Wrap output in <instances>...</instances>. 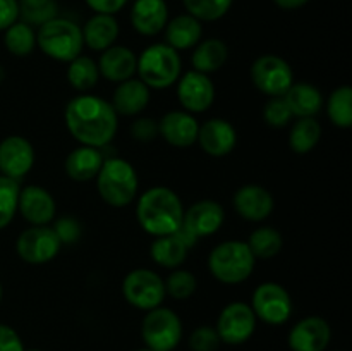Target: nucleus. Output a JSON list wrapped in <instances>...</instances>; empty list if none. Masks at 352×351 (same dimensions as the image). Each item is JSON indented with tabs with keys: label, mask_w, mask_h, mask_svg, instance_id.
Here are the masks:
<instances>
[{
	"label": "nucleus",
	"mask_w": 352,
	"mask_h": 351,
	"mask_svg": "<svg viewBox=\"0 0 352 351\" xmlns=\"http://www.w3.org/2000/svg\"><path fill=\"white\" fill-rule=\"evenodd\" d=\"M189 250L191 248L179 236V233L167 234V236L155 237L150 246V257L160 267L174 270L184 264Z\"/></svg>",
	"instance_id": "cd10ccee"
},
{
	"label": "nucleus",
	"mask_w": 352,
	"mask_h": 351,
	"mask_svg": "<svg viewBox=\"0 0 352 351\" xmlns=\"http://www.w3.org/2000/svg\"><path fill=\"white\" fill-rule=\"evenodd\" d=\"M226 222V210L215 200H199L195 202L188 210H184L179 236L188 243L189 248L203 237H210L219 233Z\"/></svg>",
	"instance_id": "1a4fd4ad"
},
{
	"label": "nucleus",
	"mask_w": 352,
	"mask_h": 351,
	"mask_svg": "<svg viewBox=\"0 0 352 351\" xmlns=\"http://www.w3.org/2000/svg\"><path fill=\"white\" fill-rule=\"evenodd\" d=\"M165 282V292L170 298L179 299H188L195 295L196 288H198V281H196V275L191 270H186V268H174L170 274L167 275V279H164Z\"/></svg>",
	"instance_id": "e433bc0d"
},
{
	"label": "nucleus",
	"mask_w": 352,
	"mask_h": 351,
	"mask_svg": "<svg viewBox=\"0 0 352 351\" xmlns=\"http://www.w3.org/2000/svg\"><path fill=\"white\" fill-rule=\"evenodd\" d=\"M17 212L30 226H50L57 215V203L43 186L28 184L19 191Z\"/></svg>",
	"instance_id": "dca6fc26"
},
{
	"label": "nucleus",
	"mask_w": 352,
	"mask_h": 351,
	"mask_svg": "<svg viewBox=\"0 0 352 351\" xmlns=\"http://www.w3.org/2000/svg\"><path fill=\"white\" fill-rule=\"evenodd\" d=\"M332 339L330 323L323 317L309 315L289 330L287 344L291 351H325Z\"/></svg>",
	"instance_id": "f3484780"
},
{
	"label": "nucleus",
	"mask_w": 352,
	"mask_h": 351,
	"mask_svg": "<svg viewBox=\"0 0 352 351\" xmlns=\"http://www.w3.org/2000/svg\"><path fill=\"white\" fill-rule=\"evenodd\" d=\"M3 74H6V72H3V69L0 67V81H2V79H3Z\"/></svg>",
	"instance_id": "09e8293b"
},
{
	"label": "nucleus",
	"mask_w": 352,
	"mask_h": 351,
	"mask_svg": "<svg viewBox=\"0 0 352 351\" xmlns=\"http://www.w3.org/2000/svg\"><path fill=\"white\" fill-rule=\"evenodd\" d=\"M19 2V19L33 28H40L47 21L58 16L55 0H17Z\"/></svg>",
	"instance_id": "f704fd0d"
},
{
	"label": "nucleus",
	"mask_w": 352,
	"mask_h": 351,
	"mask_svg": "<svg viewBox=\"0 0 352 351\" xmlns=\"http://www.w3.org/2000/svg\"><path fill=\"white\" fill-rule=\"evenodd\" d=\"M138 79L150 89H167L182 74V58L167 43H151L138 55Z\"/></svg>",
	"instance_id": "39448f33"
},
{
	"label": "nucleus",
	"mask_w": 352,
	"mask_h": 351,
	"mask_svg": "<svg viewBox=\"0 0 352 351\" xmlns=\"http://www.w3.org/2000/svg\"><path fill=\"white\" fill-rule=\"evenodd\" d=\"M23 339L19 334L7 323H0V351H24Z\"/></svg>",
	"instance_id": "37998d69"
},
{
	"label": "nucleus",
	"mask_w": 352,
	"mask_h": 351,
	"mask_svg": "<svg viewBox=\"0 0 352 351\" xmlns=\"http://www.w3.org/2000/svg\"><path fill=\"white\" fill-rule=\"evenodd\" d=\"M250 306L253 308L256 320L268 326H282L292 315V298L287 289L274 281L261 282L251 296Z\"/></svg>",
	"instance_id": "9d476101"
},
{
	"label": "nucleus",
	"mask_w": 352,
	"mask_h": 351,
	"mask_svg": "<svg viewBox=\"0 0 352 351\" xmlns=\"http://www.w3.org/2000/svg\"><path fill=\"white\" fill-rule=\"evenodd\" d=\"M256 315L250 303L232 301L226 305L217 319L215 329L222 344L239 346L248 343L256 330Z\"/></svg>",
	"instance_id": "ddd939ff"
},
{
	"label": "nucleus",
	"mask_w": 352,
	"mask_h": 351,
	"mask_svg": "<svg viewBox=\"0 0 352 351\" xmlns=\"http://www.w3.org/2000/svg\"><path fill=\"white\" fill-rule=\"evenodd\" d=\"M67 81L76 92L79 93H88L98 85L100 79V71L96 61H93L88 55H78L76 58H72L71 62H67Z\"/></svg>",
	"instance_id": "7c9ffc66"
},
{
	"label": "nucleus",
	"mask_w": 352,
	"mask_h": 351,
	"mask_svg": "<svg viewBox=\"0 0 352 351\" xmlns=\"http://www.w3.org/2000/svg\"><path fill=\"white\" fill-rule=\"evenodd\" d=\"M16 21H19V2L0 0V31H6Z\"/></svg>",
	"instance_id": "c03bdc74"
},
{
	"label": "nucleus",
	"mask_w": 352,
	"mask_h": 351,
	"mask_svg": "<svg viewBox=\"0 0 352 351\" xmlns=\"http://www.w3.org/2000/svg\"><path fill=\"white\" fill-rule=\"evenodd\" d=\"M234 0H182L188 14L201 23H212L226 16Z\"/></svg>",
	"instance_id": "c9c22d12"
},
{
	"label": "nucleus",
	"mask_w": 352,
	"mask_h": 351,
	"mask_svg": "<svg viewBox=\"0 0 352 351\" xmlns=\"http://www.w3.org/2000/svg\"><path fill=\"white\" fill-rule=\"evenodd\" d=\"M322 138V126L315 117L296 119L289 133V147L294 153L306 155L316 148Z\"/></svg>",
	"instance_id": "c756f323"
},
{
	"label": "nucleus",
	"mask_w": 352,
	"mask_h": 351,
	"mask_svg": "<svg viewBox=\"0 0 352 351\" xmlns=\"http://www.w3.org/2000/svg\"><path fill=\"white\" fill-rule=\"evenodd\" d=\"M0 301H2V284H0Z\"/></svg>",
	"instance_id": "8fccbe9b"
},
{
	"label": "nucleus",
	"mask_w": 352,
	"mask_h": 351,
	"mask_svg": "<svg viewBox=\"0 0 352 351\" xmlns=\"http://www.w3.org/2000/svg\"><path fill=\"white\" fill-rule=\"evenodd\" d=\"M220 344H222V341H220L213 326H199L189 334L191 351H219Z\"/></svg>",
	"instance_id": "ea45409f"
},
{
	"label": "nucleus",
	"mask_w": 352,
	"mask_h": 351,
	"mask_svg": "<svg viewBox=\"0 0 352 351\" xmlns=\"http://www.w3.org/2000/svg\"><path fill=\"white\" fill-rule=\"evenodd\" d=\"M136 219L141 229L153 237L175 234L182 226L184 205L174 189L151 186L138 198Z\"/></svg>",
	"instance_id": "f03ea898"
},
{
	"label": "nucleus",
	"mask_w": 352,
	"mask_h": 351,
	"mask_svg": "<svg viewBox=\"0 0 352 351\" xmlns=\"http://www.w3.org/2000/svg\"><path fill=\"white\" fill-rule=\"evenodd\" d=\"M129 17L138 34L157 36L168 23V6L165 0H134Z\"/></svg>",
	"instance_id": "4be33fe9"
},
{
	"label": "nucleus",
	"mask_w": 352,
	"mask_h": 351,
	"mask_svg": "<svg viewBox=\"0 0 352 351\" xmlns=\"http://www.w3.org/2000/svg\"><path fill=\"white\" fill-rule=\"evenodd\" d=\"M250 76L258 92L270 96H284L294 83V72L289 62L278 55L267 54L251 64Z\"/></svg>",
	"instance_id": "9b49d317"
},
{
	"label": "nucleus",
	"mask_w": 352,
	"mask_h": 351,
	"mask_svg": "<svg viewBox=\"0 0 352 351\" xmlns=\"http://www.w3.org/2000/svg\"><path fill=\"white\" fill-rule=\"evenodd\" d=\"M21 184L0 174V229L9 226L17 213Z\"/></svg>",
	"instance_id": "4c0bfd02"
},
{
	"label": "nucleus",
	"mask_w": 352,
	"mask_h": 351,
	"mask_svg": "<svg viewBox=\"0 0 352 351\" xmlns=\"http://www.w3.org/2000/svg\"><path fill=\"white\" fill-rule=\"evenodd\" d=\"M196 143L201 147L210 157H226L232 153L237 145V131L227 119L222 117H212L199 124L198 140Z\"/></svg>",
	"instance_id": "6ab92c4d"
},
{
	"label": "nucleus",
	"mask_w": 352,
	"mask_h": 351,
	"mask_svg": "<svg viewBox=\"0 0 352 351\" xmlns=\"http://www.w3.org/2000/svg\"><path fill=\"white\" fill-rule=\"evenodd\" d=\"M199 123L186 110H170L158 120V136L174 148H189L198 140Z\"/></svg>",
	"instance_id": "aec40b11"
},
{
	"label": "nucleus",
	"mask_w": 352,
	"mask_h": 351,
	"mask_svg": "<svg viewBox=\"0 0 352 351\" xmlns=\"http://www.w3.org/2000/svg\"><path fill=\"white\" fill-rule=\"evenodd\" d=\"M329 120L336 127L349 129L352 126V88L347 85L339 86L329 95L325 103Z\"/></svg>",
	"instance_id": "72a5a7b5"
},
{
	"label": "nucleus",
	"mask_w": 352,
	"mask_h": 351,
	"mask_svg": "<svg viewBox=\"0 0 352 351\" xmlns=\"http://www.w3.org/2000/svg\"><path fill=\"white\" fill-rule=\"evenodd\" d=\"M175 93L182 110L189 114H203L215 102V85L208 74L191 71L181 74L175 83Z\"/></svg>",
	"instance_id": "4468645a"
},
{
	"label": "nucleus",
	"mask_w": 352,
	"mask_h": 351,
	"mask_svg": "<svg viewBox=\"0 0 352 351\" xmlns=\"http://www.w3.org/2000/svg\"><path fill=\"white\" fill-rule=\"evenodd\" d=\"M336 351H339V350H336Z\"/></svg>",
	"instance_id": "603ef678"
},
{
	"label": "nucleus",
	"mask_w": 352,
	"mask_h": 351,
	"mask_svg": "<svg viewBox=\"0 0 352 351\" xmlns=\"http://www.w3.org/2000/svg\"><path fill=\"white\" fill-rule=\"evenodd\" d=\"M85 2L95 14H110V16H116L117 12H120L127 6L129 0H85Z\"/></svg>",
	"instance_id": "a18cd8bd"
},
{
	"label": "nucleus",
	"mask_w": 352,
	"mask_h": 351,
	"mask_svg": "<svg viewBox=\"0 0 352 351\" xmlns=\"http://www.w3.org/2000/svg\"><path fill=\"white\" fill-rule=\"evenodd\" d=\"M292 119H294V116H292L291 109H289L284 96H270L268 102L265 103L263 120L270 127L280 129V127L289 126Z\"/></svg>",
	"instance_id": "58836bf2"
},
{
	"label": "nucleus",
	"mask_w": 352,
	"mask_h": 351,
	"mask_svg": "<svg viewBox=\"0 0 352 351\" xmlns=\"http://www.w3.org/2000/svg\"><path fill=\"white\" fill-rule=\"evenodd\" d=\"M182 332L177 313L164 305L148 310L141 322V339L153 351H174L181 344Z\"/></svg>",
	"instance_id": "0eeeda50"
},
{
	"label": "nucleus",
	"mask_w": 352,
	"mask_h": 351,
	"mask_svg": "<svg viewBox=\"0 0 352 351\" xmlns=\"http://www.w3.org/2000/svg\"><path fill=\"white\" fill-rule=\"evenodd\" d=\"M150 98L151 89L141 79L131 78L116 86L110 103H112L117 116L134 117L140 116L146 109Z\"/></svg>",
	"instance_id": "5701e85b"
},
{
	"label": "nucleus",
	"mask_w": 352,
	"mask_h": 351,
	"mask_svg": "<svg viewBox=\"0 0 352 351\" xmlns=\"http://www.w3.org/2000/svg\"><path fill=\"white\" fill-rule=\"evenodd\" d=\"M256 258L246 241L229 240L217 244L208 255V270L222 284L236 286L251 277Z\"/></svg>",
	"instance_id": "20e7f679"
},
{
	"label": "nucleus",
	"mask_w": 352,
	"mask_h": 351,
	"mask_svg": "<svg viewBox=\"0 0 352 351\" xmlns=\"http://www.w3.org/2000/svg\"><path fill=\"white\" fill-rule=\"evenodd\" d=\"M52 227H54L55 234H57V237L60 240L62 246H64V244H74L76 241L81 237V224L71 215L60 217V219L55 222V226Z\"/></svg>",
	"instance_id": "79ce46f5"
},
{
	"label": "nucleus",
	"mask_w": 352,
	"mask_h": 351,
	"mask_svg": "<svg viewBox=\"0 0 352 351\" xmlns=\"http://www.w3.org/2000/svg\"><path fill=\"white\" fill-rule=\"evenodd\" d=\"M275 6L280 7L284 10H296V9H301L305 7L309 0H274Z\"/></svg>",
	"instance_id": "49530a36"
},
{
	"label": "nucleus",
	"mask_w": 352,
	"mask_h": 351,
	"mask_svg": "<svg viewBox=\"0 0 352 351\" xmlns=\"http://www.w3.org/2000/svg\"><path fill=\"white\" fill-rule=\"evenodd\" d=\"M165 43L174 50H191L201 41L203 23L191 14H179L174 19H168L165 26Z\"/></svg>",
	"instance_id": "a878e982"
},
{
	"label": "nucleus",
	"mask_w": 352,
	"mask_h": 351,
	"mask_svg": "<svg viewBox=\"0 0 352 351\" xmlns=\"http://www.w3.org/2000/svg\"><path fill=\"white\" fill-rule=\"evenodd\" d=\"M34 165V148L30 140L10 134L0 141V174L21 182Z\"/></svg>",
	"instance_id": "2eb2a0df"
},
{
	"label": "nucleus",
	"mask_w": 352,
	"mask_h": 351,
	"mask_svg": "<svg viewBox=\"0 0 352 351\" xmlns=\"http://www.w3.org/2000/svg\"><path fill=\"white\" fill-rule=\"evenodd\" d=\"M229 58V47L220 38H206L201 40L191 54V65L195 71L203 74H212L220 71Z\"/></svg>",
	"instance_id": "c85d7f7f"
},
{
	"label": "nucleus",
	"mask_w": 352,
	"mask_h": 351,
	"mask_svg": "<svg viewBox=\"0 0 352 351\" xmlns=\"http://www.w3.org/2000/svg\"><path fill=\"white\" fill-rule=\"evenodd\" d=\"M62 243L52 226H30L17 236L16 253L30 265H43L60 253Z\"/></svg>",
	"instance_id": "f8f14e48"
},
{
	"label": "nucleus",
	"mask_w": 352,
	"mask_h": 351,
	"mask_svg": "<svg viewBox=\"0 0 352 351\" xmlns=\"http://www.w3.org/2000/svg\"><path fill=\"white\" fill-rule=\"evenodd\" d=\"M36 47L57 62H71L82 54V31L67 17H54L36 30Z\"/></svg>",
	"instance_id": "423d86ee"
},
{
	"label": "nucleus",
	"mask_w": 352,
	"mask_h": 351,
	"mask_svg": "<svg viewBox=\"0 0 352 351\" xmlns=\"http://www.w3.org/2000/svg\"><path fill=\"white\" fill-rule=\"evenodd\" d=\"M246 243L256 260H270L282 251L284 237L275 227L261 226L250 234Z\"/></svg>",
	"instance_id": "473e14b6"
},
{
	"label": "nucleus",
	"mask_w": 352,
	"mask_h": 351,
	"mask_svg": "<svg viewBox=\"0 0 352 351\" xmlns=\"http://www.w3.org/2000/svg\"><path fill=\"white\" fill-rule=\"evenodd\" d=\"M96 64H98L100 78L119 85L136 76L138 55L126 45H112L102 52Z\"/></svg>",
	"instance_id": "412c9836"
},
{
	"label": "nucleus",
	"mask_w": 352,
	"mask_h": 351,
	"mask_svg": "<svg viewBox=\"0 0 352 351\" xmlns=\"http://www.w3.org/2000/svg\"><path fill=\"white\" fill-rule=\"evenodd\" d=\"M105 155L100 148L86 147V145H79L64 160V171L69 176V179L76 182H88L98 176L100 169H102L103 162H105Z\"/></svg>",
	"instance_id": "b1692460"
},
{
	"label": "nucleus",
	"mask_w": 352,
	"mask_h": 351,
	"mask_svg": "<svg viewBox=\"0 0 352 351\" xmlns=\"http://www.w3.org/2000/svg\"><path fill=\"white\" fill-rule=\"evenodd\" d=\"M284 98L296 119L316 117L323 109L322 92L311 83H292Z\"/></svg>",
	"instance_id": "bb28decb"
},
{
	"label": "nucleus",
	"mask_w": 352,
	"mask_h": 351,
	"mask_svg": "<svg viewBox=\"0 0 352 351\" xmlns=\"http://www.w3.org/2000/svg\"><path fill=\"white\" fill-rule=\"evenodd\" d=\"M24 351H41V350H36V348H31V350H24Z\"/></svg>",
	"instance_id": "3c124183"
},
{
	"label": "nucleus",
	"mask_w": 352,
	"mask_h": 351,
	"mask_svg": "<svg viewBox=\"0 0 352 351\" xmlns=\"http://www.w3.org/2000/svg\"><path fill=\"white\" fill-rule=\"evenodd\" d=\"M232 206L239 217L250 222H263L275 209L274 195L265 186L244 184L236 189Z\"/></svg>",
	"instance_id": "a211bd4d"
},
{
	"label": "nucleus",
	"mask_w": 352,
	"mask_h": 351,
	"mask_svg": "<svg viewBox=\"0 0 352 351\" xmlns=\"http://www.w3.org/2000/svg\"><path fill=\"white\" fill-rule=\"evenodd\" d=\"M129 133L140 143H150L158 138V120L153 117H138L131 124Z\"/></svg>",
	"instance_id": "a19ab883"
},
{
	"label": "nucleus",
	"mask_w": 352,
	"mask_h": 351,
	"mask_svg": "<svg viewBox=\"0 0 352 351\" xmlns=\"http://www.w3.org/2000/svg\"><path fill=\"white\" fill-rule=\"evenodd\" d=\"M64 123L79 145L105 148L119 129V116L112 103L91 93H81L65 105Z\"/></svg>",
	"instance_id": "f257e3e1"
},
{
	"label": "nucleus",
	"mask_w": 352,
	"mask_h": 351,
	"mask_svg": "<svg viewBox=\"0 0 352 351\" xmlns=\"http://www.w3.org/2000/svg\"><path fill=\"white\" fill-rule=\"evenodd\" d=\"M98 195L113 209L129 206L138 198L140 178L129 160L122 157H107L95 178Z\"/></svg>",
	"instance_id": "7ed1b4c3"
},
{
	"label": "nucleus",
	"mask_w": 352,
	"mask_h": 351,
	"mask_svg": "<svg viewBox=\"0 0 352 351\" xmlns=\"http://www.w3.org/2000/svg\"><path fill=\"white\" fill-rule=\"evenodd\" d=\"M82 31V41L85 47H88L93 52H103L116 45L117 38L120 34V26L117 23L116 16L110 14H93L85 26L81 28Z\"/></svg>",
	"instance_id": "393cba45"
},
{
	"label": "nucleus",
	"mask_w": 352,
	"mask_h": 351,
	"mask_svg": "<svg viewBox=\"0 0 352 351\" xmlns=\"http://www.w3.org/2000/svg\"><path fill=\"white\" fill-rule=\"evenodd\" d=\"M3 45L14 57H28L36 48V30L24 21H16L3 31Z\"/></svg>",
	"instance_id": "2f4dec72"
},
{
	"label": "nucleus",
	"mask_w": 352,
	"mask_h": 351,
	"mask_svg": "<svg viewBox=\"0 0 352 351\" xmlns=\"http://www.w3.org/2000/svg\"><path fill=\"white\" fill-rule=\"evenodd\" d=\"M136 351H153V350H150V348L144 346V348H140V350H136Z\"/></svg>",
	"instance_id": "de8ad7c7"
},
{
	"label": "nucleus",
	"mask_w": 352,
	"mask_h": 351,
	"mask_svg": "<svg viewBox=\"0 0 352 351\" xmlns=\"http://www.w3.org/2000/svg\"><path fill=\"white\" fill-rule=\"evenodd\" d=\"M122 296L131 306L143 312L157 308L167 298L164 277L151 268H133L122 281Z\"/></svg>",
	"instance_id": "6e6552de"
}]
</instances>
